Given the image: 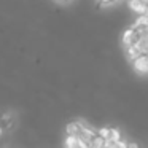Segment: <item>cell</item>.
I'll list each match as a JSON object with an SVG mask.
<instances>
[{
    "mask_svg": "<svg viewBox=\"0 0 148 148\" xmlns=\"http://www.w3.org/2000/svg\"><path fill=\"white\" fill-rule=\"evenodd\" d=\"M129 8L137 14L148 13V0H127Z\"/></svg>",
    "mask_w": 148,
    "mask_h": 148,
    "instance_id": "cell-3",
    "label": "cell"
},
{
    "mask_svg": "<svg viewBox=\"0 0 148 148\" xmlns=\"http://www.w3.org/2000/svg\"><path fill=\"white\" fill-rule=\"evenodd\" d=\"M124 53H126V58H127V59H131V61H134V59L137 58V56H140V54H142L140 48H138L137 45L126 46V48H124Z\"/></svg>",
    "mask_w": 148,
    "mask_h": 148,
    "instance_id": "cell-6",
    "label": "cell"
},
{
    "mask_svg": "<svg viewBox=\"0 0 148 148\" xmlns=\"http://www.w3.org/2000/svg\"><path fill=\"white\" fill-rule=\"evenodd\" d=\"M2 134H3V129H2V126H0V137H2Z\"/></svg>",
    "mask_w": 148,
    "mask_h": 148,
    "instance_id": "cell-11",
    "label": "cell"
},
{
    "mask_svg": "<svg viewBox=\"0 0 148 148\" xmlns=\"http://www.w3.org/2000/svg\"><path fill=\"white\" fill-rule=\"evenodd\" d=\"M61 3H69V2H72V0H59Z\"/></svg>",
    "mask_w": 148,
    "mask_h": 148,
    "instance_id": "cell-10",
    "label": "cell"
},
{
    "mask_svg": "<svg viewBox=\"0 0 148 148\" xmlns=\"http://www.w3.org/2000/svg\"><path fill=\"white\" fill-rule=\"evenodd\" d=\"M97 134L102 135L105 140H110V138H121V132L116 127H100L99 131H97Z\"/></svg>",
    "mask_w": 148,
    "mask_h": 148,
    "instance_id": "cell-4",
    "label": "cell"
},
{
    "mask_svg": "<svg viewBox=\"0 0 148 148\" xmlns=\"http://www.w3.org/2000/svg\"><path fill=\"white\" fill-rule=\"evenodd\" d=\"M64 147H67V148L81 147V137H78V135H67V138L64 140Z\"/></svg>",
    "mask_w": 148,
    "mask_h": 148,
    "instance_id": "cell-5",
    "label": "cell"
},
{
    "mask_svg": "<svg viewBox=\"0 0 148 148\" xmlns=\"http://www.w3.org/2000/svg\"><path fill=\"white\" fill-rule=\"evenodd\" d=\"M116 0H99V7H107V5L115 3Z\"/></svg>",
    "mask_w": 148,
    "mask_h": 148,
    "instance_id": "cell-9",
    "label": "cell"
},
{
    "mask_svg": "<svg viewBox=\"0 0 148 148\" xmlns=\"http://www.w3.org/2000/svg\"><path fill=\"white\" fill-rule=\"evenodd\" d=\"M140 34L137 32V30L134 29V27H129V29H126L124 30V34H123V37H121V43H123V46H131V45H137V42L140 40Z\"/></svg>",
    "mask_w": 148,
    "mask_h": 148,
    "instance_id": "cell-1",
    "label": "cell"
},
{
    "mask_svg": "<svg viewBox=\"0 0 148 148\" xmlns=\"http://www.w3.org/2000/svg\"><path fill=\"white\" fill-rule=\"evenodd\" d=\"M132 67H134V70L137 72V73H148V54H143L142 53L140 56H137V58L132 61Z\"/></svg>",
    "mask_w": 148,
    "mask_h": 148,
    "instance_id": "cell-2",
    "label": "cell"
},
{
    "mask_svg": "<svg viewBox=\"0 0 148 148\" xmlns=\"http://www.w3.org/2000/svg\"><path fill=\"white\" fill-rule=\"evenodd\" d=\"M2 121H3V124H7V127H10L11 126V113H5V115H2Z\"/></svg>",
    "mask_w": 148,
    "mask_h": 148,
    "instance_id": "cell-8",
    "label": "cell"
},
{
    "mask_svg": "<svg viewBox=\"0 0 148 148\" xmlns=\"http://www.w3.org/2000/svg\"><path fill=\"white\" fill-rule=\"evenodd\" d=\"M105 145H107V140L102 137V135H99V134L91 140V147H94V148H103Z\"/></svg>",
    "mask_w": 148,
    "mask_h": 148,
    "instance_id": "cell-7",
    "label": "cell"
}]
</instances>
